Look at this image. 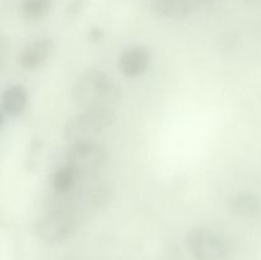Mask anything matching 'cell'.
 Here are the masks:
<instances>
[{"label":"cell","mask_w":261,"mask_h":260,"mask_svg":"<svg viewBox=\"0 0 261 260\" xmlns=\"http://www.w3.org/2000/svg\"><path fill=\"white\" fill-rule=\"evenodd\" d=\"M116 120L114 110H83L64 125V135L70 143L93 140Z\"/></svg>","instance_id":"2"},{"label":"cell","mask_w":261,"mask_h":260,"mask_svg":"<svg viewBox=\"0 0 261 260\" xmlns=\"http://www.w3.org/2000/svg\"><path fill=\"white\" fill-rule=\"evenodd\" d=\"M152 54L144 46H132L120 54L117 66L126 78H138L149 69Z\"/></svg>","instance_id":"6"},{"label":"cell","mask_w":261,"mask_h":260,"mask_svg":"<svg viewBox=\"0 0 261 260\" xmlns=\"http://www.w3.org/2000/svg\"><path fill=\"white\" fill-rule=\"evenodd\" d=\"M79 226L78 218L69 209L55 208L43 214L37 222L38 237L47 244L55 245L74 236Z\"/></svg>","instance_id":"4"},{"label":"cell","mask_w":261,"mask_h":260,"mask_svg":"<svg viewBox=\"0 0 261 260\" xmlns=\"http://www.w3.org/2000/svg\"><path fill=\"white\" fill-rule=\"evenodd\" d=\"M228 209L240 218H254L261 213V199L251 191H241L229 199Z\"/></svg>","instance_id":"9"},{"label":"cell","mask_w":261,"mask_h":260,"mask_svg":"<svg viewBox=\"0 0 261 260\" xmlns=\"http://www.w3.org/2000/svg\"><path fill=\"white\" fill-rule=\"evenodd\" d=\"M105 33H103V30L99 27H93L89 30L88 32V38L91 42H99V41H102V38H103Z\"/></svg>","instance_id":"14"},{"label":"cell","mask_w":261,"mask_h":260,"mask_svg":"<svg viewBox=\"0 0 261 260\" xmlns=\"http://www.w3.org/2000/svg\"><path fill=\"white\" fill-rule=\"evenodd\" d=\"M87 5V0H71L69 3L68 8H66V13L70 17H74V15H78L79 13L83 12V9Z\"/></svg>","instance_id":"13"},{"label":"cell","mask_w":261,"mask_h":260,"mask_svg":"<svg viewBox=\"0 0 261 260\" xmlns=\"http://www.w3.org/2000/svg\"><path fill=\"white\" fill-rule=\"evenodd\" d=\"M195 2L203 3V4H213V3L221 2V0H195Z\"/></svg>","instance_id":"15"},{"label":"cell","mask_w":261,"mask_h":260,"mask_svg":"<svg viewBox=\"0 0 261 260\" xmlns=\"http://www.w3.org/2000/svg\"><path fill=\"white\" fill-rule=\"evenodd\" d=\"M53 8V0H22L19 12L24 20L38 22L48 15Z\"/></svg>","instance_id":"12"},{"label":"cell","mask_w":261,"mask_h":260,"mask_svg":"<svg viewBox=\"0 0 261 260\" xmlns=\"http://www.w3.org/2000/svg\"><path fill=\"white\" fill-rule=\"evenodd\" d=\"M189 252L195 260H228L231 246L228 241L205 227H194L185 236Z\"/></svg>","instance_id":"3"},{"label":"cell","mask_w":261,"mask_h":260,"mask_svg":"<svg viewBox=\"0 0 261 260\" xmlns=\"http://www.w3.org/2000/svg\"><path fill=\"white\" fill-rule=\"evenodd\" d=\"M79 176L81 175L78 173V171H75L71 166L65 163V165L59 167L53 173V177H51V188H53V190L55 193L61 194V195L70 193L74 189V186H75Z\"/></svg>","instance_id":"11"},{"label":"cell","mask_w":261,"mask_h":260,"mask_svg":"<svg viewBox=\"0 0 261 260\" xmlns=\"http://www.w3.org/2000/svg\"><path fill=\"white\" fill-rule=\"evenodd\" d=\"M107 158L109 154L103 145L94 140H83L71 143L66 152L65 163L78 171L79 175H86L103 167Z\"/></svg>","instance_id":"5"},{"label":"cell","mask_w":261,"mask_h":260,"mask_svg":"<svg viewBox=\"0 0 261 260\" xmlns=\"http://www.w3.org/2000/svg\"><path fill=\"white\" fill-rule=\"evenodd\" d=\"M150 8L165 19H182L193 10L194 0H149Z\"/></svg>","instance_id":"10"},{"label":"cell","mask_w":261,"mask_h":260,"mask_svg":"<svg viewBox=\"0 0 261 260\" xmlns=\"http://www.w3.org/2000/svg\"><path fill=\"white\" fill-rule=\"evenodd\" d=\"M54 51V42L50 38H38L28 43L18 56V64L25 70H36L45 65Z\"/></svg>","instance_id":"7"},{"label":"cell","mask_w":261,"mask_h":260,"mask_svg":"<svg viewBox=\"0 0 261 260\" xmlns=\"http://www.w3.org/2000/svg\"><path fill=\"white\" fill-rule=\"evenodd\" d=\"M120 98V87L105 71H84L71 88V101L83 110H114Z\"/></svg>","instance_id":"1"},{"label":"cell","mask_w":261,"mask_h":260,"mask_svg":"<svg viewBox=\"0 0 261 260\" xmlns=\"http://www.w3.org/2000/svg\"><path fill=\"white\" fill-rule=\"evenodd\" d=\"M28 89L23 84H13L8 87L2 96V109L7 116L19 117L27 109Z\"/></svg>","instance_id":"8"}]
</instances>
